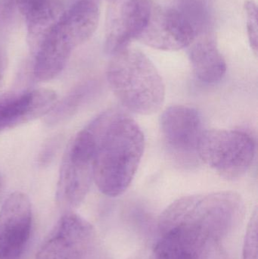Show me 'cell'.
I'll return each instance as SVG.
<instances>
[{
  "mask_svg": "<svg viewBox=\"0 0 258 259\" xmlns=\"http://www.w3.org/2000/svg\"><path fill=\"white\" fill-rule=\"evenodd\" d=\"M244 212L243 200L234 192L180 198L159 218L151 259H212Z\"/></svg>",
  "mask_w": 258,
  "mask_h": 259,
  "instance_id": "1",
  "label": "cell"
},
{
  "mask_svg": "<svg viewBox=\"0 0 258 259\" xmlns=\"http://www.w3.org/2000/svg\"><path fill=\"white\" fill-rule=\"evenodd\" d=\"M95 137L93 181L110 197L123 194L134 178L145 148L139 124L127 114L112 109L90 124Z\"/></svg>",
  "mask_w": 258,
  "mask_h": 259,
  "instance_id": "2",
  "label": "cell"
},
{
  "mask_svg": "<svg viewBox=\"0 0 258 259\" xmlns=\"http://www.w3.org/2000/svg\"><path fill=\"white\" fill-rule=\"evenodd\" d=\"M107 79L112 92L130 112L156 113L165 100V85L153 62L139 50L127 48L111 56Z\"/></svg>",
  "mask_w": 258,
  "mask_h": 259,
  "instance_id": "3",
  "label": "cell"
},
{
  "mask_svg": "<svg viewBox=\"0 0 258 259\" xmlns=\"http://www.w3.org/2000/svg\"><path fill=\"white\" fill-rule=\"evenodd\" d=\"M95 137L89 126L78 133L65 151L56 190L61 209L72 211L84 200L93 181Z\"/></svg>",
  "mask_w": 258,
  "mask_h": 259,
  "instance_id": "4",
  "label": "cell"
},
{
  "mask_svg": "<svg viewBox=\"0 0 258 259\" xmlns=\"http://www.w3.org/2000/svg\"><path fill=\"white\" fill-rule=\"evenodd\" d=\"M255 151V142L248 133L235 130H210L203 132L197 155L218 175L234 181L249 170Z\"/></svg>",
  "mask_w": 258,
  "mask_h": 259,
  "instance_id": "5",
  "label": "cell"
},
{
  "mask_svg": "<svg viewBox=\"0 0 258 259\" xmlns=\"http://www.w3.org/2000/svg\"><path fill=\"white\" fill-rule=\"evenodd\" d=\"M195 39V28L183 13L154 3L136 39L156 50L177 51L189 47Z\"/></svg>",
  "mask_w": 258,
  "mask_h": 259,
  "instance_id": "6",
  "label": "cell"
},
{
  "mask_svg": "<svg viewBox=\"0 0 258 259\" xmlns=\"http://www.w3.org/2000/svg\"><path fill=\"white\" fill-rule=\"evenodd\" d=\"M93 227L73 211L65 213L36 253V259H84L94 240Z\"/></svg>",
  "mask_w": 258,
  "mask_h": 259,
  "instance_id": "7",
  "label": "cell"
},
{
  "mask_svg": "<svg viewBox=\"0 0 258 259\" xmlns=\"http://www.w3.org/2000/svg\"><path fill=\"white\" fill-rule=\"evenodd\" d=\"M152 0H109L106 50L112 56L137 39L149 16Z\"/></svg>",
  "mask_w": 258,
  "mask_h": 259,
  "instance_id": "8",
  "label": "cell"
},
{
  "mask_svg": "<svg viewBox=\"0 0 258 259\" xmlns=\"http://www.w3.org/2000/svg\"><path fill=\"white\" fill-rule=\"evenodd\" d=\"M32 208L21 192L12 193L0 210V259H21L30 237Z\"/></svg>",
  "mask_w": 258,
  "mask_h": 259,
  "instance_id": "9",
  "label": "cell"
},
{
  "mask_svg": "<svg viewBox=\"0 0 258 259\" xmlns=\"http://www.w3.org/2000/svg\"><path fill=\"white\" fill-rule=\"evenodd\" d=\"M161 130L168 147L181 158L197 154L198 142L202 135L201 115L194 108L173 106L161 116Z\"/></svg>",
  "mask_w": 258,
  "mask_h": 259,
  "instance_id": "10",
  "label": "cell"
},
{
  "mask_svg": "<svg viewBox=\"0 0 258 259\" xmlns=\"http://www.w3.org/2000/svg\"><path fill=\"white\" fill-rule=\"evenodd\" d=\"M16 5L27 23L33 53L60 18L62 8L56 0H16Z\"/></svg>",
  "mask_w": 258,
  "mask_h": 259,
  "instance_id": "11",
  "label": "cell"
},
{
  "mask_svg": "<svg viewBox=\"0 0 258 259\" xmlns=\"http://www.w3.org/2000/svg\"><path fill=\"white\" fill-rule=\"evenodd\" d=\"M98 20V5L93 0H80L62 14L57 24L77 47L86 42L95 33Z\"/></svg>",
  "mask_w": 258,
  "mask_h": 259,
  "instance_id": "12",
  "label": "cell"
},
{
  "mask_svg": "<svg viewBox=\"0 0 258 259\" xmlns=\"http://www.w3.org/2000/svg\"><path fill=\"white\" fill-rule=\"evenodd\" d=\"M189 47L192 71L200 81L212 84L222 80L227 71V63L213 39H195Z\"/></svg>",
  "mask_w": 258,
  "mask_h": 259,
  "instance_id": "13",
  "label": "cell"
},
{
  "mask_svg": "<svg viewBox=\"0 0 258 259\" xmlns=\"http://www.w3.org/2000/svg\"><path fill=\"white\" fill-rule=\"evenodd\" d=\"M84 94L85 91L83 88L76 90L61 104L56 105L50 115V119L51 120V121L56 122L59 120L63 119L69 114L72 113L77 105L81 101Z\"/></svg>",
  "mask_w": 258,
  "mask_h": 259,
  "instance_id": "14",
  "label": "cell"
},
{
  "mask_svg": "<svg viewBox=\"0 0 258 259\" xmlns=\"http://www.w3.org/2000/svg\"><path fill=\"white\" fill-rule=\"evenodd\" d=\"M246 15L247 29L250 45L254 54H257L258 50V21L257 4L254 0H247L245 4Z\"/></svg>",
  "mask_w": 258,
  "mask_h": 259,
  "instance_id": "15",
  "label": "cell"
},
{
  "mask_svg": "<svg viewBox=\"0 0 258 259\" xmlns=\"http://www.w3.org/2000/svg\"><path fill=\"white\" fill-rule=\"evenodd\" d=\"M243 259H257V212L254 211L249 222L244 243Z\"/></svg>",
  "mask_w": 258,
  "mask_h": 259,
  "instance_id": "16",
  "label": "cell"
}]
</instances>
